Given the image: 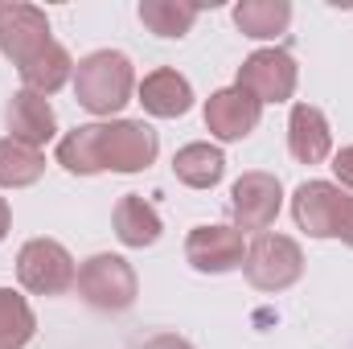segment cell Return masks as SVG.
<instances>
[{
    "label": "cell",
    "instance_id": "cell-14",
    "mask_svg": "<svg viewBox=\"0 0 353 349\" xmlns=\"http://www.w3.org/2000/svg\"><path fill=\"white\" fill-rule=\"evenodd\" d=\"M140 103L157 119H176V115H185L193 107V87H189L185 74H176V70L165 66V70H152L140 83Z\"/></svg>",
    "mask_w": 353,
    "mask_h": 349
},
{
    "label": "cell",
    "instance_id": "cell-2",
    "mask_svg": "<svg viewBox=\"0 0 353 349\" xmlns=\"http://www.w3.org/2000/svg\"><path fill=\"white\" fill-rule=\"evenodd\" d=\"M136 90V70L119 50H94L74 66V99L90 115H115Z\"/></svg>",
    "mask_w": 353,
    "mask_h": 349
},
{
    "label": "cell",
    "instance_id": "cell-16",
    "mask_svg": "<svg viewBox=\"0 0 353 349\" xmlns=\"http://www.w3.org/2000/svg\"><path fill=\"white\" fill-rule=\"evenodd\" d=\"M173 173L189 189H214L222 181V173H226V157L214 144H185L173 157Z\"/></svg>",
    "mask_w": 353,
    "mask_h": 349
},
{
    "label": "cell",
    "instance_id": "cell-20",
    "mask_svg": "<svg viewBox=\"0 0 353 349\" xmlns=\"http://www.w3.org/2000/svg\"><path fill=\"white\" fill-rule=\"evenodd\" d=\"M37 333V317L29 300L12 288H0V349H25Z\"/></svg>",
    "mask_w": 353,
    "mask_h": 349
},
{
    "label": "cell",
    "instance_id": "cell-10",
    "mask_svg": "<svg viewBox=\"0 0 353 349\" xmlns=\"http://www.w3.org/2000/svg\"><path fill=\"white\" fill-rule=\"evenodd\" d=\"M259 119H263V103L239 87L214 90L210 103H205V128H210V136H218L226 144L247 140L259 128Z\"/></svg>",
    "mask_w": 353,
    "mask_h": 349
},
{
    "label": "cell",
    "instance_id": "cell-12",
    "mask_svg": "<svg viewBox=\"0 0 353 349\" xmlns=\"http://www.w3.org/2000/svg\"><path fill=\"white\" fill-rule=\"evenodd\" d=\"M4 123L12 132V140L29 144V148H41L54 140L58 132V119H54V107L46 94H33V90H17L4 107Z\"/></svg>",
    "mask_w": 353,
    "mask_h": 349
},
{
    "label": "cell",
    "instance_id": "cell-9",
    "mask_svg": "<svg viewBox=\"0 0 353 349\" xmlns=\"http://www.w3.org/2000/svg\"><path fill=\"white\" fill-rule=\"evenodd\" d=\"M279 206H283V189H279V177L271 173H243L230 189V214L239 230H267Z\"/></svg>",
    "mask_w": 353,
    "mask_h": 349
},
{
    "label": "cell",
    "instance_id": "cell-22",
    "mask_svg": "<svg viewBox=\"0 0 353 349\" xmlns=\"http://www.w3.org/2000/svg\"><path fill=\"white\" fill-rule=\"evenodd\" d=\"M333 239H341L345 247H353V197L345 193V201H341V214H337V230H333Z\"/></svg>",
    "mask_w": 353,
    "mask_h": 349
},
{
    "label": "cell",
    "instance_id": "cell-24",
    "mask_svg": "<svg viewBox=\"0 0 353 349\" xmlns=\"http://www.w3.org/2000/svg\"><path fill=\"white\" fill-rule=\"evenodd\" d=\"M140 349H193L185 337H176V333H157V337H148Z\"/></svg>",
    "mask_w": 353,
    "mask_h": 349
},
{
    "label": "cell",
    "instance_id": "cell-3",
    "mask_svg": "<svg viewBox=\"0 0 353 349\" xmlns=\"http://www.w3.org/2000/svg\"><path fill=\"white\" fill-rule=\"evenodd\" d=\"M243 271H247V283L255 292H283L292 288L300 275H304V251L296 239L288 235H255V243L247 247V259H243Z\"/></svg>",
    "mask_w": 353,
    "mask_h": 349
},
{
    "label": "cell",
    "instance_id": "cell-21",
    "mask_svg": "<svg viewBox=\"0 0 353 349\" xmlns=\"http://www.w3.org/2000/svg\"><path fill=\"white\" fill-rule=\"evenodd\" d=\"M197 4H181V0H144L140 4V21L157 33V37H185L197 21Z\"/></svg>",
    "mask_w": 353,
    "mask_h": 349
},
{
    "label": "cell",
    "instance_id": "cell-15",
    "mask_svg": "<svg viewBox=\"0 0 353 349\" xmlns=\"http://www.w3.org/2000/svg\"><path fill=\"white\" fill-rule=\"evenodd\" d=\"M115 239H119L123 247H136V251L152 247V243L161 239V214H157L140 193L119 197V206H115Z\"/></svg>",
    "mask_w": 353,
    "mask_h": 349
},
{
    "label": "cell",
    "instance_id": "cell-19",
    "mask_svg": "<svg viewBox=\"0 0 353 349\" xmlns=\"http://www.w3.org/2000/svg\"><path fill=\"white\" fill-rule=\"evenodd\" d=\"M46 173V157L41 148H29L12 136L0 140V185L4 189H25V185H37Z\"/></svg>",
    "mask_w": 353,
    "mask_h": 349
},
{
    "label": "cell",
    "instance_id": "cell-1",
    "mask_svg": "<svg viewBox=\"0 0 353 349\" xmlns=\"http://www.w3.org/2000/svg\"><path fill=\"white\" fill-rule=\"evenodd\" d=\"M161 140L144 119H115V123H83L58 140V165L74 177L94 173H140L157 161Z\"/></svg>",
    "mask_w": 353,
    "mask_h": 349
},
{
    "label": "cell",
    "instance_id": "cell-4",
    "mask_svg": "<svg viewBox=\"0 0 353 349\" xmlns=\"http://www.w3.org/2000/svg\"><path fill=\"white\" fill-rule=\"evenodd\" d=\"M17 279L33 296H62L79 283V267L58 239H29L17 255Z\"/></svg>",
    "mask_w": 353,
    "mask_h": 349
},
{
    "label": "cell",
    "instance_id": "cell-17",
    "mask_svg": "<svg viewBox=\"0 0 353 349\" xmlns=\"http://www.w3.org/2000/svg\"><path fill=\"white\" fill-rule=\"evenodd\" d=\"M234 25L243 37H255V41L279 37L292 25V4L288 0H243L234 4Z\"/></svg>",
    "mask_w": 353,
    "mask_h": 349
},
{
    "label": "cell",
    "instance_id": "cell-13",
    "mask_svg": "<svg viewBox=\"0 0 353 349\" xmlns=\"http://www.w3.org/2000/svg\"><path fill=\"white\" fill-rule=\"evenodd\" d=\"M288 148L300 165H321L333 152V132L321 107L312 103H296L288 115Z\"/></svg>",
    "mask_w": 353,
    "mask_h": 349
},
{
    "label": "cell",
    "instance_id": "cell-11",
    "mask_svg": "<svg viewBox=\"0 0 353 349\" xmlns=\"http://www.w3.org/2000/svg\"><path fill=\"white\" fill-rule=\"evenodd\" d=\"M341 185H329V181H304L292 197V218L304 235L312 239H333L337 230V214H341Z\"/></svg>",
    "mask_w": 353,
    "mask_h": 349
},
{
    "label": "cell",
    "instance_id": "cell-6",
    "mask_svg": "<svg viewBox=\"0 0 353 349\" xmlns=\"http://www.w3.org/2000/svg\"><path fill=\"white\" fill-rule=\"evenodd\" d=\"M296 58L288 50H255L243 66H239V90L255 94L259 103H283L296 94Z\"/></svg>",
    "mask_w": 353,
    "mask_h": 349
},
{
    "label": "cell",
    "instance_id": "cell-7",
    "mask_svg": "<svg viewBox=\"0 0 353 349\" xmlns=\"http://www.w3.org/2000/svg\"><path fill=\"white\" fill-rule=\"evenodd\" d=\"M50 41L54 37H50V21H46L41 8H33V4H8V8H0V54L17 70L29 66Z\"/></svg>",
    "mask_w": 353,
    "mask_h": 349
},
{
    "label": "cell",
    "instance_id": "cell-8",
    "mask_svg": "<svg viewBox=\"0 0 353 349\" xmlns=\"http://www.w3.org/2000/svg\"><path fill=\"white\" fill-rule=\"evenodd\" d=\"M185 259L201 275H226L247 259V243L234 226H193L185 239Z\"/></svg>",
    "mask_w": 353,
    "mask_h": 349
},
{
    "label": "cell",
    "instance_id": "cell-25",
    "mask_svg": "<svg viewBox=\"0 0 353 349\" xmlns=\"http://www.w3.org/2000/svg\"><path fill=\"white\" fill-rule=\"evenodd\" d=\"M8 222H12V214H8V201L0 197V243H4V235H8Z\"/></svg>",
    "mask_w": 353,
    "mask_h": 349
},
{
    "label": "cell",
    "instance_id": "cell-5",
    "mask_svg": "<svg viewBox=\"0 0 353 349\" xmlns=\"http://www.w3.org/2000/svg\"><path fill=\"white\" fill-rule=\"evenodd\" d=\"M79 292L99 312H123L136 304L140 283H136V271L123 255H90L79 267Z\"/></svg>",
    "mask_w": 353,
    "mask_h": 349
},
{
    "label": "cell",
    "instance_id": "cell-23",
    "mask_svg": "<svg viewBox=\"0 0 353 349\" xmlns=\"http://www.w3.org/2000/svg\"><path fill=\"white\" fill-rule=\"evenodd\" d=\"M333 173H337L341 185H350V189H353V144H350V148H341V152L333 157Z\"/></svg>",
    "mask_w": 353,
    "mask_h": 349
},
{
    "label": "cell",
    "instance_id": "cell-18",
    "mask_svg": "<svg viewBox=\"0 0 353 349\" xmlns=\"http://www.w3.org/2000/svg\"><path fill=\"white\" fill-rule=\"evenodd\" d=\"M70 74H74V62H70L66 46H58V41H50L29 66H21V83H25V90H33V94H54V90H62L70 83Z\"/></svg>",
    "mask_w": 353,
    "mask_h": 349
}]
</instances>
